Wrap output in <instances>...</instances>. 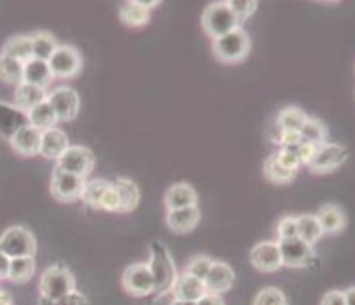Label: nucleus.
Listing matches in <instances>:
<instances>
[{"mask_svg": "<svg viewBox=\"0 0 355 305\" xmlns=\"http://www.w3.org/2000/svg\"><path fill=\"white\" fill-rule=\"evenodd\" d=\"M315 216L317 220H319V225L323 229V235H338V233H342L346 229V212L338 204L329 202V204L319 206Z\"/></svg>", "mask_w": 355, "mask_h": 305, "instance_id": "a211bd4d", "label": "nucleus"}, {"mask_svg": "<svg viewBox=\"0 0 355 305\" xmlns=\"http://www.w3.org/2000/svg\"><path fill=\"white\" fill-rule=\"evenodd\" d=\"M54 78H73L83 71V55L75 46L60 44L48 60Z\"/></svg>", "mask_w": 355, "mask_h": 305, "instance_id": "1a4fd4ad", "label": "nucleus"}, {"mask_svg": "<svg viewBox=\"0 0 355 305\" xmlns=\"http://www.w3.org/2000/svg\"><path fill=\"white\" fill-rule=\"evenodd\" d=\"M40 136H42L40 130L27 124L10 137V147L21 157H35L40 152Z\"/></svg>", "mask_w": 355, "mask_h": 305, "instance_id": "f3484780", "label": "nucleus"}, {"mask_svg": "<svg viewBox=\"0 0 355 305\" xmlns=\"http://www.w3.org/2000/svg\"><path fill=\"white\" fill-rule=\"evenodd\" d=\"M123 288L132 297H146L155 292L153 273L147 263H132L124 269Z\"/></svg>", "mask_w": 355, "mask_h": 305, "instance_id": "9d476101", "label": "nucleus"}, {"mask_svg": "<svg viewBox=\"0 0 355 305\" xmlns=\"http://www.w3.org/2000/svg\"><path fill=\"white\" fill-rule=\"evenodd\" d=\"M233 284H235V271L232 269V265L225 261H212V267L205 279L207 292L222 296L233 288Z\"/></svg>", "mask_w": 355, "mask_h": 305, "instance_id": "4468645a", "label": "nucleus"}, {"mask_svg": "<svg viewBox=\"0 0 355 305\" xmlns=\"http://www.w3.org/2000/svg\"><path fill=\"white\" fill-rule=\"evenodd\" d=\"M279 250H281V259L283 265L291 267V269H302V267H309L315 263L317 254L313 246L304 243L300 236L294 238H285V241H277Z\"/></svg>", "mask_w": 355, "mask_h": 305, "instance_id": "0eeeda50", "label": "nucleus"}, {"mask_svg": "<svg viewBox=\"0 0 355 305\" xmlns=\"http://www.w3.org/2000/svg\"><path fill=\"white\" fill-rule=\"evenodd\" d=\"M275 233H277V241H285V238H294L298 236V223H296V218L294 216H285L277 221V227H275Z\"/></svg>", "mask_w": 355, "mask_h": 305, "instance_id": "58836bf2", "label": "nucleus"}, {"mask_svg": "<svg viewBox=\"0 0 355 305\" xmlns=\"http://www.w3.org/2000/svg\"><path fill=\"white\" fill-rule=\"evenodd\" d=\"M39 305H88V299H86L80 292H71L67 296H62V297H42L40 296L39 299Z\"/></svg>", "mask_w": 355, "mask_h": 305, "instance_id": "4c0bfd02", "label": "nucleus"}, {"mask_svg": "<svg viewBox=\"0 0 355 305\" xmlns=\"http://www.w3.org/2000/svg\"><path fill=\"white\" fill-rule=\"evenodd\" d=\"M2 55H10L14 60L27 63L33 60V38L31 35H16L2 48Z\"/></svg>", "mask_w": 355, "mask_h": 305, "instance_id": "393cba45", "label": "nucleus"}, {"mask_svg": "<svg viewBox=\"0 0 355 305\" xmlns=\"http://www.w3.org/2000/svg\"><path fill=\"white\" fill-rule=\"evenodd\" d=\"M241 23L230 8V2H212L202 12V29L212 40L239 29Z\"/></svg>", "mask_w": 355, "mask_h": 305, "instance_id": "f03ea898", "label": "nucleus"}, {"mask_svg": "<svg viewBox=\"0 0 355 305\" xmlns=\"http://www.w3.org/2000/svg\"><path fill=\"white\" fill-rule=\"evenodd\" d=\"M298 172H293V170H288L285 168L275 157V152L270 155L266 162H263V175H266V180L271 183H275V185H288L291 182H294V177H296Z\"/></svg>", "mask_w": 355, "mask_h": 305, "instance_id": "cd10ccee", "label": "nucleus"}, {"mask_svg": "<svg viewBox=\"0 0 355 305\" xmlns=\"http://www.w3.org/2000/svg\"><path fill=\"white\" fill-rule=\"evenodd\" d=\"M306 119H308V114L304 113L302 109L291 105L279 111L277 119H275V126L281 132H300Z\"/></svg>", "mask_w": 355, "mask_h": 305, "instance_id": "c85d7f7f", "label": "nucleus"}, {"mask_svg": "<svg viewBox=\"0 0 355 305\" xmlns=\"http://www.w3.org/2000/svg\"><path fill=\"white\" fill-rule=\"evenodd\" d=\"M69 137L67 134L60 130L58 126L55 128L44 130L42 132V136H40V152L42 157H46V159H54L58 160L62 157L63 152L69 149Z\"/></svg>", "mask_w": 355, "mask_h": 305, "instance_id": "6ab92c4d", "label": "nucleus"}, {"mask_svg": "<svg viewBox=\"0 0 355 305\" xmlns=\"http://www.w3.org/2000/svg\"><path fill=\"white\" fill-rule=\"evenodd\" d=\"M250 52V37L243 27L212 40V53L222 63H241Z\"/></svg>", "mask_w": 355, "mask_h": 305, "instance_id": "7ed1b4c3", "label": "nucleus"}, {"mask_svg": "<svg viewBox=\"0 0 355 305\" xmlns=\"http://www.w3.org/2000/svg\"><path fill=\"white\" fill-rule=\"evenodd\" d=\"M116 193L121 197V214L132 212L139 202V187L132 180H126V177H116L115 182Z\"/></svg>", "mask_w": 355, "mask_h": 305, "instance_id": "bb28decb", "label": "nucleus"}, {"mask_svg": "<svg viewBox=\"0 0 355 305\" xmlns=\"http://www.w3.org/2000/svg\"><path fill=\"white\" fill-rule=\"evenodd\" d=\"M8 305H12V304H8Z\"/></svg>", "mask_w": 355, "mask_h": 305, "instance_id": "3c124183", "label": "nucleus"}, {"mask_svg": "<svg viewBox=\"0 0 355 305\" xmlns=\"http://www.w3.org/2000/svg\"><path fill=\"white\" fill-rule=\"evenodd\" d=\"M48 103L54 109L55 116L60 122L73 121L78 114V107H80V98L78 94L69 86H60L48 92Z\"/></svg>", "mask_w": 355, "mask_h": 305, "instance_id": "f8f14e48", "label": "nucleus"}, {"mask_svg": "<svg viewBox=\"0 0 355 305\" xmlns=\"http://www.w3.org/2000/svg\"><path fill=\"white\" fill-rule=\"evenodd\" d=\"M159 6V2H123L119 6V17L126 27L138 29L151 19V8Z\"/></svg>", "mask_w": 355, "mask_h": 305, "instance_id": "dca6fc26", "label": "nucleus"}, {"mask_svg": "<svg viewBox=\"0 0 355 305\" xmlns=\"http://www.w3.org/2000/svg\"><path fill=\"white\" fill-rule=\"evenodd\" d=\"M149 252H151V258L147 261V265L153 273L155 294H157V297H161L174 288V282L178 279L176 265H174V259L170 256L168 248L159 241L151 243Z\"/></svg>", "mask_w": 355, "mask_h": 305, "instance_id": "f257e3e1", "label": "nucleus"}, {"mask_svg": "<svg viewBox=\"0 0 355 305\" xmlns=\"http://www.w3.org/2000/svg\"><path fill=\"white\" fill-rule=\"evenodd\" d=\"M319 305H346V294H344V290H329L321 297V304Z\"/></svg>", "mask_w": 355, "mask_h": 305, "instance_id": "c03bdc74", "label": "nucleus"}, {"mask_svg": "<svg viewBox=\"0 0 355 305\" xmlns=\"http://www.w3.org/2000/svg\"><path fill=\"white\" fill-rule=\"evenodd\" d=\"M344 294H346V305H355V286L344 290Z\"/></svg>", "mask_w": 355, "mask_h": 305, "instance_id": "de8ad7c7", "label": "nucleus"}, {"mask_svg": "<svg viewBox=\"0 0 355 305\" xmlns=\"http://www.w3.org/2000/svg\"><path fill=\"white\" fill-rule=\"evenodd\" d=\"M37 271V261L35 258H14L10 263L8 279L16 284H24L33 279Z\"/></svg>", "mask_w": 355, "mask_h": 305, "instance_id": "473e14b6", "label": "nucleus"}, {"mask_svg": "<svg viewBox=\"0 0 355 305\" xmlns=\"http://www.w3.org/2000/svg\"><path fill=\"white\" fill-rule=\"evenodd\" d=\"M33 58H37V60H44L48 61L52 58V53L55 52V48H58V40L52 33H48V31H37V33H33Z\"/></svg>", "mask_w": 355, "mask_h": 305, "instance_id": "2f4dec72", "label": "nucleus"}, {"mask_svg": "<svg viewBox=\"0 0 355 305\" xmlns=\"http://www.w3.org/2000/svg\"><path fill=\"white\" fill-rule=\"evenodd\" d=\"M212 261H214V259L209 258V256H202V254L193 256V258L187 261L182 273L193 274V277H197V279L205 281V279H207V274H209L210 267H212Z\"/></svg>", "mask_w": 355, "mask_h": 305, "instance_id": "e433bc0d", "label": "nucleus"}, {"mask_svg": "<svg viewBox=\"0 0 355 305\" xmlns=\"http://www.w3.org/2000/svg\"><path fill=\"white\" fill-rule=\"evenodd\" d=\"M252 305H288L285 292L277 286H266L254 296Z\"/></svg>", "mask_w": 355, "mask_h": 305, "instance_id": "c9c22d12", "label": "nucleus"}, {"mask_svg": "<svg viewBox=\"0 0 355 305\" xmlns=\"http://www.w3.org/2000/svg\"><path fill=\"white\" fill-rule=\"evenodd\" d=\"M170 305H197V302H186V299H174Z\"/></svg>", "mask_w": 355, "mask_h": 305, "instance_id": "8fccbe9b", "label": "nucleus"}, {"mask_svg": "<svg viewBox=\"0 0 355 305\" xmlns=\"http://www.w3.org/2000/svg\"><path fill=\"white\" fill-rule=\"evenodd\" d=\"M27 119H29V124L35 126L40 132H44V130L55 128L58 126V116H55L54 109L52 105L48 103V99H44L42 103H39L37 107H33L31 111L27 113Z\"/></svg>", "mask_w": 355, "mask_h": 305, "instance_id": "a878e982", "label": "nucleus"}, {"mask_svg": "<svg viewBox=\"0 0 355 305\" xmlns=\"http://www.w3.org/2000/svg\"><path fill=\"white\" fill-rule=\"evenodd\" d=\"M230 8H232V12L235 14V17L239 19V23L243 25V21H247L250 15H254L256 8L258 4L252 2V0H248V2H230Z\"/></svg>", "mask_w": 355, "mask_h": 305, "instance_id": "79ce46f5", "label": "nucleus"}, {"mask_svg": "<svg viewBox=\"0 0 355 305\" xmlns=\"http://www.w3.org/2000/svg\"><path fill=\"white\" fill-rule=\"evenodd\" d=\"M12 304V297H10V294L6 292V290L0 288V305H8Z\"/></svg>", "mask_w": 355, "mask_h": 305, "instance_id": "09e8293b", "label": "nucleus"}, {"mask_svg": "<svg viewBox=\"0 0 355 305\" xmlns=\"http://www.w3.org/2000/svg\"><path fill=\"white\" fill-rule=\"evenodd\" d=\"M44 99H48V92L39 86H33V84L21 82L19 86H16V92H14V105L21 109L24 113H29L33 107L42 103Z\"/></svg>", "mask_w": 355, "mask_h": 305, "instance_id": "5701e85b", "label": "nucleus"}, {"mask_svg": "<svg viewBox=\"0 0 355 305\" xmlns=\"http://www.w3.org/2000/svg\"><path fill=\"white\" fill-rule=\"evenodd\" d=\"M275 157L277 160L288 170H293V172H298L302 166L300 159H298V155L293 151V149H288V147H279V151L275 152Z\"/></svg>", "mask_w": 355, "mask_h": 305, "instance_id": "a19ab883", "label": "nucleus"}, {"mask_svg": "<svg viewBox=\"0 0 355 305\" xmlns=\"http://www.w3.org/2000/svg\"><path fill=\"white\" fill-rule=\"evenodd\" d=\"M100 210H105V212L121 214V197H119V193H116L113 182H111L109 189L105 191V195H103V198H101Z\"/></svg>", "mask_w": 355, "mask_h": 305, "instance_id": "ea45409f", "label": "nucleus"}, {"mask_svg": "<svg viewBox=\"0 0 355 305\" xmlns=\"http://www.w3.org/2000/svg\"><path fill=\"white\" fill-rule=\"evenodd\" d=\"M273 141H277L281 147H294V145L300 143L302 136L300 132H281L279 130V136Z\"/></svg>", "mask_w": 355, "mask_h": 305, "instance_id": "37998d69", "label": "nucleus"}, {"mask_svg": "<svg viewBox=\"0 0 355 305\" xmlns=\"http://www.w3.org/2000/svg\"><path fill=\"white\" fill-rule=\"evenodd\" d=\"M205 294H207L205 281L197 279V277H193V274H187V273L178 274L176 282H174V288H172V296H174V299L199 302Z\"/></svg>", "mask_w": 355, "mask_h": 305, "instance_id": "aec40b11", "label": "nucleus"}, {"mask_svg": "<svg viewBox=\"0 0 355 305\" xmlns=\"http://www.w3.org/2000/svg\"><path fill=\"white\" fill-rule=\"evenodd\" d=\"M164 206H166V210L197 206V191L189 183H174L164 193Z\"/></svg>", "mask_w": 355, "mask_h": 305, "instance_id": "412c9836", "label": "nucleus"}, {"mask_svg": "<svg viewBox=\"0 0 355 305\" xmlns=\"http://www.w3.org/2000/svg\"><path fill=\"white\" fill-rule=\"evenodd\" d=\"M10 263H12V259H10L4 252L0 250V281H2V279H8Z\"/></svg>", "mask_w": 355, "mask_h": 305, "instance_id": "49530a36", "label": "nucleus"}, {"mask_svg": "<svg viewBox=\"0 0 355 305\" xmlns=\"http://www.w3.org/2000/svg\"><path fill=\"white\" fill-rule=\"evenodd\" d=\"M0 250L4 252L10 259L35 258L37 241H35V235L27 227L14 225V227L6 229L0 236Z\"/></svg>", "mask_w": 355, "mask_h": 305, "instance_id": "39448f33", "label": "nucleus"}, {"mask_svg": "<svg viewBox=\"0 0 355 305\" xmlns=\"http://www.w3.org/2000/svg\"><path fill=\"white\" fill-rule=\"evenodd\" d=\"M296 223H298V236L304 243L313 246L323 236V229L319 225L315 214H300L296 216Z\"/></svg>", "mask_w": 355, "mask_h": 305, "instance_id": "c756f323", "label": "nucleus"}, {"mask_svg": "<svg viewBox=\"0 0 355 305\" xmlns=\"http://www.w3.org/2000/svg\"><path fill=\"white\" fill-rule=\"evenodd\" d=\"M199 221H201L199 206H187V208L166 212V225L172 233H178V235H186L189 231H193Z\"/></svg>", "mask_w": 355, "mask_h": 305, "instance_id": "2eb2a0df", "label": "nucleus"}, {"mask_svg": "<svg viewBox=\"0 0 355 305\" xmlns=\"http://www.w3.org/2000/svg\"><path fill=\"white\" fill-rule=\"evenodd\" d=\"M250 263L260 273H275L283 267L277 241H262L250 250Z\"/></svg>", "mask_w": 355, "mask_h": 305, "instance_id": "ddd939ff", "label": "nucleus"}, {"mask_svg": "<svg viewBox=\"0 0 355 305\" xmlns=\"http://www.w3.org/2000/svg\"><path fill=\"white\" fill-rule=\"evenodd\" d=\"M96 166V155L85 145H69V149L58 159V168L86 180Z\"/></svg>", "mask_w": 355, "mask_h": 305, "instance_id": "6e6552de", "label": "nucleus"}, {"mask_svg": "<svg viewBox=\"0 0 355 305\" xmlns=\"http://www.w3.org/2000/svg\"><path fill=\"white\" fill-rule=\"evenodd\" d=\"M347 160V149L340 143H323L317 145L313 157L309 159L306 166L309 168V172L313 174H329L338 170L344 162Z\"/></svg>", "mask_w": 355, "mask_h": 305, "instance_id": "423d86ee", "label": "nucleus"}, {"mask_svg": "<svg viewBox=\"0 0 355 305\" xmlns=\"http://www.w3.org/2000/svg\"><path fill=\"white\" fill-rule=\"evenodd\" d=\"M27 124H29L27 113L17 109L16 105H8V103L0 101V134L2 136L10 139L17 130L24 128Z\"/></svg>", "mask_w": 355, "mask_h": 305, "instance_id": "4be33fe9", "label": "nucleus"}, {"mask_svg": "<svg viewBox=\"0 0 355 305\" xmlns=\"http://www.w3.org/2000/svg\"><path fill=\"white\" fill-rule=\"evenodd\" d=\"M86 180L75 174H69L62 168H54L52 180H50V193L58 198L60 202H75L83 195Z\"/></svg>", "mask_w": 355, "mask_h": 305, "instance_id": "9b49d317", "label": "nucleus"}, {"mask_svg": "<svg viewBox=\"0 0 355 305\" xmlns=\"http://www.w3.org/2000/svg\"><path fill=\"white\" fill-rule=\"evenodd\" d=\"M77 282L75 274L71 273L65 265H50L40 274L39 290L42 297H62L75 292Z\"/></svg>", "mask_w": 355, "mask_h": 305, "instance_id": "20e7f679", "label": "nucleus"}, {"mask_svg": "<svg viewBox=\"0 0 355 305\" xmlns=\"http://www.w3.org/2000/svg\"><path fill=\"white\" fill-rule=\"evenodd\" d=\"M52 80H54V75H52V69L48 65V61L33 58L31 61L25 63L24 82L33 84V86H39V88L46 90L48 86L52 84Z\"/></svg>", "mask_w": 355, "mask_h": 305, "instance_id": "b1692460", "label": "nucleus"}, {"mask_svg": "<svg viewBox=\"0 0 355 305\" xmlns=\"http://www.w3.org/2000/svg\"><path fill=\"white\" fill-rule=\"evenodd\" d=\"M197 305H225V304H224V299H222V296L207 292V294L197 302Z\"/></svg>", "mask_w": 355, "mask_h": 305, "instance_id": "a18cd8bd", "label": "nucleus"}, {"mask_svg": "<svg viewBox=\"0 0 355 305\" xmlns=\"http://www.w3.org/2000/svg\"><path fill=\"white\" fill-rule=\"evenodd\" d=\"M24 61L14 60V58H10V55H2V53H0V80H2V82L19 86V84L24 82Z\"/></svg>", "mask_w": 355, "mask_h": 305, "instance_id": "7c9ffc66", "label": "nucleus"}, {"mask_svg": "<svg viewBox=\"0 0 355 305\" xmlns=\"http://www.w3.org/2000/svg\"><path fill=\"white\" fill-rule=\"evenodd\" d=\"M109 185H111V182H107V180H92V182H86L85 189H83V195H80V200H83L85 204L100 210L101 198L105 195V191L109 189Z\"/></svg>", "mask_w": 355, "mask_h": 305, "instance_id": "72a5a7b5", "label": "nucleus"}, {"mask_svg": "<svg viewBox=\"0 0 355 305\" xmlns=\"http://www.w3.org/2000/svg\"><path fill=\"white\" fill-rule=\"evenodd\" d=\"M300 136L304 141H309L313 145H323L327 143V126L315 116H308L300 130Z\"/></svg>", "mask_w": 355, "mask_h": 305, "instance_id": "f704fd0d", "label": "nucleus"}]
</instances>
